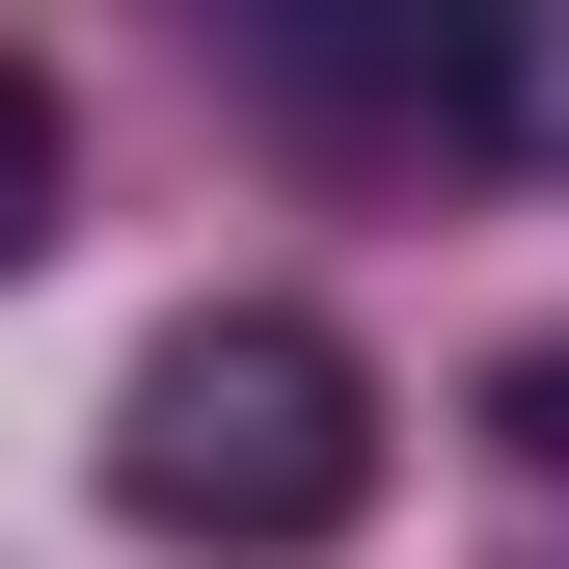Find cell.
I'll list each match as a JSON object with an SVG mask.
<instances>
[{
	"mask_svg": "<svg viewBox=\"0 0 569 569\" xmlns=\"http://www.w3.org/2000/svg\"><path fill=\"white\" fill-rule=\"evenodd\" d=\"M109 516L190 542V569H326L352 516H380V380H352V326L190 299L163 352H136V407H109Z\"/></svg>",
	"mask_w": 569,
	"mask_h": 569,
	"instance_id": "6da1fadb",
	"label": "cell"
},
{
	"mask_svg": "<svg viewBox=\"0 0 569 569\" xmlns=\"http://www.w3.org/2000/svg\"><path fill=\"white\" fill-rule=\"evenodd\" d=\"M435 136H488V163H569V0H488V28H435Z\"/></svg>",
	"mask_w": 569,
	"mask_h": 569,
	"instance_id": "7a4b0ae2",
	"label": "cell"
},
{
	"mask_svg": "<svg viewBox=\"0 0 569 569\" xmlns=\"http://www.w3.org/2000/svg\"><path fill=\"white\" fill-rule=\"evenodd\" d=\"M54 190H82V109L0 54V271H54Z\"/></svg>",
	"mask_w": 569,
	"mask_h": 569,
	"instance_id": "3957f363",
	"label": "cell"
},
{
	"mask_svg": "<svg viewBox=\"0 0 569 569\" xmlns=\"http://www.w3.org/2000/svg\"><path fill=\"white\" fill-rule=\"evenodd\" d=\"M488 435H516V461L569 488V352H516V380H488Z\"/></svg>",
	"mask_w": 569,
	"mask_h": 569,
	"instance_id": "277c9868",
	"label": "cell"
}]
</instances>
